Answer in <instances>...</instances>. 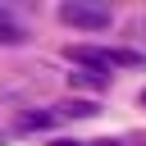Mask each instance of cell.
<instances>
[{
  "label": "cell",
  "mask_w": 146,
  "mask_h": 146,
  "mask_svg": "<svg viewBox=\"0 0 146 146\" xmlns=\"http://www.w3.org/2000/svg\"><path fill=\"white\" fill-rule=\"evenodd\" d=\"M59 23L68 27H82V32H105L114 23V14L105 5H91V0H64L59 5Z\"/></svg>",
  "instance_id": "1"
},
{
  "label": "cell",
  "mask_w": 146,
  "mask_h": 146,
  "mask_svg": "<svg viewBox=\"0 0 146 146\" xmlns=\"http://www.w3.org/2000/svg\"><path fill=\"white\" fill-rule=\"evenodd\" d=\"M27 41V27L9 14V5H0V46H23Z\"/></svg>",
  "instance_id": "2"
},
{
  "label": "cell",
  "mask_w": 146,
  "mask_h": 146,
  "mask_svg": "<svg viewBox=\"0 0 146 146\" xmlns=\"http://www.w3.org/2000/svg\"><path fill=\"white\" fill-rule=\"evenodd\" d=\"M50 114L55 119H91V114H100V105L96 100H59Z\"/></svg>",
  "instance_id": "3"
},
{
  "label": "cell",
  "mask_w": 146,
  "mask_h": 146,
  "mask_svg": "<svg viewBox=\"0 0 146 146\" xmlns=\"http://www.w3.org/2000/svg\"><path fill=\"white\" fill-rule=\"evenodd\" d=\"M68 82L73 87H87V91H105L110 87V73H100V68H73Z\"/></svg>",
  "instance_id": "4"
},
{
  "label": "cell",
  "mask_w": 146,
  "mask_h": 146,
  "mask_svg": "<svg viewBox=\"0 0 146 146\" xmlns=\"http://www.w3.org/2000/svg\"><path fill=\"white\" fill-rule=\"evenodd\" d=\"M46 128H55V114H50V110H27V114H18V132H46Z\"/></svg>",
  "instance_id": "5"
},
{
  "label": "cell",
  "mask_w": 146,
  "mask_h": 146,
  "mask_svg": "<svg viewBox=\"0 0 146 146\" xmlns=\"http://www.w3.org/2000/svg\"><path fill=\"white\" fill-rule=\"evenodd\" d=\"M50 146H87V141H73V137H55Z\"/></svg>",
  "instance_id": "6"
},
{
  "label": "cell",
  "mask_w": 146,
  "mask_h": 146,
  "mask_svg": "<svg viewBox=\"0 0 146 146\" xmlns=\"http://www.w3.org/2000/svg\"><path fill=\"white\" fill-rule=\"evenodd\" d=\"M87 146H123V141H114V137H100V141H87Z\"/></svg>",
  "instance_id": "7"
},
{
  "label": "cell",
  "mask_w": 146,
  "mask_h": 146,
  "mask_svg": "<svg viewBox=\"0 0 146 146\" xmlns=\"http://www.w3.org/2000/svg\"><path fill=\"white\" fill-rule=\"evenodd\" d=\"M141 105H146V91H141Z\"/></svg>",
  "instance_id": "8"
},
{
  "label": "cell",
  "mask_w": 146,
  "mask_h": 146,
  "mask_svg": "<svg viewBox=\"0 0 146 146\" xmlns=\"http://www.w3.org/2000/svg\"><path fill=\"white\" fill-rule=\"evenodd\" d=\"M0 146H5V132H0Z\"/></svg>",
  "instance_id": "9"
}]
</instances>
